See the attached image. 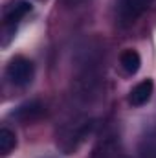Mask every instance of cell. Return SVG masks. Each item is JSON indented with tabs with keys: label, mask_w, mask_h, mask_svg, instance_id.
<instances>
[{
	"label": "cell",
	"mask_w": 156,
	"mask_h": 158,
	"mask_svg": "<svg viewBox=\"0 0 156 158\" xmlns=\"http://www.w3.org/2000/svg\"><path fill=\"white\" fill-rule=\"evenodd\" d=\"M33 74H35V66H33V63L30 61V59H26V57H13L11 61H9V64H7V68H6V76L7 79L13 83V85H17V86H26V85H30L31 83V79H33Z\"/></svg>",
	"instance_id": "6da1fadb"
},
{
	"label": "cell",
	"mask_w": 156,
	"mask_h": 158,
	"mask_svg": "<svg viewBox=\"0 0 156 158\" xmlns=\"http://www.w3.org/2000/svg\"><path fill=\"white\" fill-rule=\"evenodd\" d=\"M153 0H119L117 4V17L121 24H132L136 19H140L149 7Z\"/></svg>",
	"instance_id": "7a4b0ae2"
},
{
	"label": "cell",
	"mask_w": 156,
	"mask_h": 158,
	"mask_svg": "<svg viewBox=\"0 0 156 158\" xmlns=\"http://www.w3.org/2000/svg\"><path fill=\"white\" fill-rule=\"evenodd\" d=\"M153 90H154L153 79H143V81H140V83L130 90V94H129V103H130L132 107H143V105L151 99Z\"/></svg>",
	"instance_id": "3957f363"
},
{
	"label": "cell",
	"mask_w": 156,
	"mask_h": 158,
	"mask_svg": "<svg viewBox=\"0 0 156 158\" xmlns=\"http://www.w3.org/2000/svg\"><path fill=\"white\" fill-rule=\"evenodd\" d=\"M31 11V4L26 2V0H17L13 4H9L4 11V20L6 24H13V22H18L20 19H24L28 13Z\"/></svg>",
	"instance_id": "277c9868"
},
{
	"label": "cell",
	"mask_w": 156,
	"mask_h": 158,
	"mask_svg": "<svg viewBox=\"0 0 156 158\" xmlns=\"http://www.w3.org/2000/svg\"><path fill=\"white\" fill-rule=\"evenodd\" d=\"M119 64L121 68L127 72V74H136L142 66V57L136 50H125L121 55H119Z\"/></svg>",
	"instance_id": "5b68a950"
},
{
	"label": "cell",
	"mask_w": 156,
	"mask_h": 158,
	"mask_svg": "<svg viewBox=\"0 0 156 158\" xmlns=\"http://www.w3.org/2000/svg\"><path fill=\"white\" fill-rule=\"evenodd\" d=\"M40 112H42V105H40L39 101H31V103H26V105L18 107V110H17L15 116L24 119V121H31L37 116H40Z\"/></svg>",
	"instance_id": "8992f818"
},
{
	"label": "cell",
	"mask_w": 156,
	"mask_h": 158,
	"mask_svg": "<svg viewBox=\"0 0 156 158\" xmlns=\"http://www.w3.org/2000/svg\"><path fill=\"white\" fill-rule=\"evenodd\" d=\"M15 145H17L15 132L9 131V129H6V127L0 129V153H2V156H7L15 149Z\"/></svg>",
	"instance_id": "52a82bcc"
}]
</instances>
